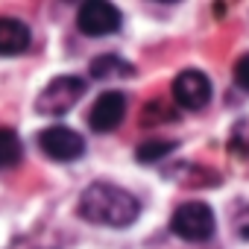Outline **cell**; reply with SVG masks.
Returning <instances> with one entry per match:
<instances>
[{"label": "cell", "instance_id": "cell-1", "mask_svg": "<svg viewBox=\"0 0 249 249\" xmlns=\"http://www.w3.org/2000/svg\"><path fill=\"white\" fill-rule=\"evenodd\" d=\"M79 217L97 226H111V229H123L138 220L141 214V202L117 185L108 182H94L82 191L79 205H76Z\"/></svg>", "mask_w": 249, "mask_h": 249}, {"label": "cell", "instance_id": "cell-2", "mask_svg": "<svg viewBox=\"0 0 249 249\" xmlns=\"http://www.w3.org/2000/svg\"><path fill=\"white\" fill-rule=\"evenodd\" d=\"M170 231L182 240L202 243L214 234V211L205 202H185L170 217Z\"/></svg>", "mask_w": 249, "mask_h": 249}, {"label": "cell", "instance_id": "cell-3", "mask_svg": "<svg viewBox=\"0 0 249 249\" xmlns=\"http://www.w3.org/2000/svg\"><path fill=\"white\" fill-rule=\"evenodd\" d=\"M85 94V79L82 76H56L47 82V88L38 94L36 108L41 114H68Z\"/></svg>", "mask_w": 249, "mask_h": 249}, {"label": "cell", "instance_id": "cell-4", "mask_svg": "<svg viewBox=\"0 0 249 249\" xmlns=\"http://www.w3.org/2000/svg\"><path fill=\"white\" fill-rule=\"evenodd\" d=\"M76 30L88 38L111 36L120 30V9L106 0H88L76 9Z\"/></svg>", "mask_w": 249, "mask_h": 249}, {"label": "cell", "instance_id": "cell-5", "mask_svg": "<svg viewBox=\"0 0 249 249\" xmlns=\"http://www.w3.org/2000/svg\"><path fill=\"white\" fill-rule=\"evenodd\" d=\"M38 147L53 161H76L85 153V138L71 126H47L38 132Z\"/></svg>", "mask_w": 249, "mask_h": 249}, {"label": "cell", "instance_id": "cell-6", "mask_svg": "<svg viewBox=\"0 0 249 249\" xmlns=\"http://www.w3.org/2000/svg\"><path fill=\"white\" fill-rule=\"evenodd\" d=\"M173 100H176V106L191 108V111L205 108L211 103V82H208V76L202 71H196V68L182 71L173 79Z\"/></svg>", "mask_w": 249, "mask_h": 249}, {"label": "cell", "instance_id": "cell-7", "mask_svg": "<svg viewBox=\"0 0 249 249\" xmlns=\"http://www.w3.org/2000/svg\"><path fill=\"white\" fill-rule=\"evenodd\" d=\"M123 117H126V97L120 91H103L88 111V126L94 132H111L123 123Z\"/></svg>", "mask_w": 249, "mask_h": 249}, {"label": "cell", "instance_id": "cell-8", "mask_svg": "<svg viewBox=\"0 0 249 249\" xmlns=\"http://www.w3.org/2000/svg\"><path fill=\"white\" fill-rule=\"evenodd\" d=\"M30 47V27L18 18H0V56H21Z\"/></svg>", "mask_w": 249, "mask_h": 249}, {"label": "cell", "instance_id": "cell-9", "mask_svg": "<svg viewBox=\"0 0 249 249\" xmlns=\"http://www.w3.org/2000/svg\"><path fill=\"white\" fill-rule=\"evenodd\" d=\"M24 159V144L12 126H0V170H12Z\"/></svg>", "mask_w": 249, "mask_h": 249}, {"label": "cell", "instance_id": "cell-10", "mask_svg": "<svg viewBox=\"0 0 249 249\" xmlns=\"http://www.w3.org/2000/svg\"><path fill=\"white\" fill-rule=\"evenodd\" d=\"M135 71L123 62V59H117V56H100V59H94L91 62V76L94 79H111V76H132Z\"/></svg>", "mask_w": 249, "mask_h": 249}, {"label": "cell", "instance_id": "cell-11", "mask_svg": "<svg viewBox=\"0 0 249 249\" xmlns=\"http://www.w3.org/2000/svg\"><path fill=\"white\" fill-rule=\"evenodd\" d=\"M173 150H176V141H161V138H156V141H144V144L135 150V159H138V164H153V161L170 156Z\"/></svg>", "mask_w": 249, "mask_h": 249}, {"label": "cell", "instance_id": "cell-12", "mask_svg": "<svg viewBox=\"0 0 249 249\" xmlns=\"http://www.w3.org/2000/svg\"><path fill=\"white\" fill-rule=\"evenodd\" d=\"M164 120H176V111L167 103H147V108L141 111V123L144 126H153V123H164Z\"/></svg>", "mask_w": 249, "mask_h": 249}, {"label": "cell", "instance_id": "cell-13", "mask_svg": "<svg viewBox=\"0 0 249 249\" xmlns=\"http://www.w3.org/2000/svg\"><path fill=\"white\" fill-rule=\"evenodd\" d=\"M234 82H237V88L249 91V53H243L234 62Z\"/></svg>", "mask_w": 249, "mask_h": 249}, {"label": "cell", "instance_id": "cell-14", "mask_svg": "<svg viewBox=\"0 0 249 249\" xmlns=\"http://www.w3.org/2000/svg\"><path fill=\"white\" fill-rule=\"evenodd\" d=\"M234 231H237L243 240H249V205H243V208L234 214Z\"/></svg>", "mask_w": 249, "mask_h": 249}]
</instances>
